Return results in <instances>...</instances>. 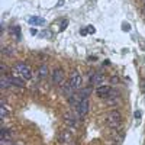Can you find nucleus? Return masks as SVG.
<instances>
[{"instance_id": "nucleus-1", "label": "nucleus", "mask_w": 145, "mask_h": 145, "mask_svg": "<svg viewBox=\"0 0 145 145\" xmlns=\"http://www.w3.org/2000/svg\"><path fill=\"white\" fill-rule=\"evenodd\" d=\"M68 81H70V84L72 86V89H74V90H81L83 89V77H81V74H80L77 70L71 72Z\"/></svg>"}, {"instance_id": "nucleus-2", "label": "nucleus", "mask_w": 145, "mask_h": 145, "mask_svg": "<svg viewBox=\"0 0 145 145\" xmlns=\"http://www.w3.org/2000/svg\"><path fill=\"white\" fill-rule=\"evenodd\" d=\"M16 72L22 77V78H25V80H31L32 78V71L31 68L26 65V64H23V63H18L16 67H15Z\"/></svg>"}, {"instance_id": "nucleus-3", "label": "nucleus", "mask_w": 145, "mask_h": 145, "mask_svg": "<svg viewBox=\"0 0 145 145\" xmlns=\"http://www.w3.org/2000/svg\"><path fill=\"white\" fill-rule=\"evenodd\" d=\"M120 120H122V116H120L119 112L112 110V112L107 113V123H109V126H112V128L119 126L120 125Z\"/></svg>"}, {"instance_id": "nucleus-4", "label": "nucleus", "mask_w": 145, "mask_h": 145, "mask_svg": "<svg viewBox=\"0 0 145 145\" xmlns=\"http://www.w3.org/2000/svg\"><path fill=\"white\" fill-rule=\"evenodd\" d=\"M76 110H77V115H78L80 118L86 116V115L89 113V110H90V102H89V99L78 102V103H77V107H76Z\"/></svg>"}, {"instance_id": "nucleus-5", "label": "nucleus", "mask_w": 145, "mask_h": 145, "mask_svg": "<svg viewBox=\"0 0 145 145\" xmlns=\"http://www.w3.org/2000/svg\"><path fill=\"white\" fill-rule=\"evenodd\" d=\"M52 84H61L64 81V70L63 68H55L51 74Z\"/></svg>"}, {"instance_id": "nucleus-6", "label": "nucleus", "mask_w": 145, "mask_h": 145, "mask_svg": "<svg viewBox=\"0 0 145 145\" xmlns=\"http://www.w3.org/2000/svg\"><path fill=\"white\" fill-rule=\"evenodd\" d=\"M96 93H97V96H100V97H110L112 94V89L110 86H99L97 89H96Z\"/></svg>"}, {"instance_id": "nucleus-7", "label": "nucleus", "mask_w": 145, "mask_h": 145, "mask_svg": "<svg viewBox=\"0 0 145 145\" xmlns=\"http://www.w3.org/2000/svg\"><path fill=\"white\" fill-rule=\"evenodd\" d=\"M12 86V81H10V77L7 74H2V78H0V87L3 90H6L7 87Z\"/></svg>"}, {"instance_id": "nucleus-8", "label": "nucleus", "mask_w": 145, "mask_h": 145, "mask_svg": "<svg viewBox=\"0 0 145 145\" xmlns=\"http://www.w3.org/2000/svg\"><path fill=\"white\" fill-rule=\"evenodd\" d=\"M103 80H105V77L102 74H99V72H94V74L90 77V83L91 84H102Z\"/></svg>"}, {"instance_id": "nucleus-9", "label": "nucleus", "mask_w": 145, "mask_h": 145, "mask_svg": "<svg viewBox=\"0 0 145 145\" xmlns=\"http://www.w3.org/2000/svg\"><path fill=\"white\" fill-rule=\"evenodd\" d=\"M10 81L13 86H18V87H25V78H22V77H10Z\"/></svg>"}, {"instance_id": "nucleus-10", "label": "nucleus", "mask_w": 145, "mask_h": 145, "mask_svg": "<svg viewBox=\"0 0 145 145\" xmlns=\"http://www.w3.org/2000/svg\"><path fill=\"white\" fill-rule=\"evenodd\" d=\"M63 91L65 96H72V91H74V89H72V86L70 84V81H67L65 84H63Z\"/></svg>"}, {"instance_id": "nucleus-11", "label": "nucleus", "mask_w": 145, "mask_h": 145, "mask_svg": "<svg viewBox=\"0 0 145 145\" xmlns=\"http://www.w3.org/2000/svg\"><path fill=\"white\" fill-rule=\"evenodd\" d=\"M29 23H31V25L38 26V25H44L45 20L42 18H38V16H32V18H29Z\"/></svg>"}, {"instance_id": "nucleus-12", "label": "nucleus", "mask_w": 145, "mask_h": 145, "mask_svg": "<svg viewBox=\"0 0 145 145\" xmlns=\"http://www.w3.org/2000/svg\"><path fill=\"white\" fill-rule=\"evenodd\" d=\"M0 139H12V131L3 128L0 131Z\"/></svg>"}, {"instance_id": "nucleus-13", "label": "nucleus", "mask_w": 145, "mask_h": 145, "mask_svg": "<svg viewBox=\"0 0 145 145\" xmlns=\"http://www.w3.org/2000/svg\"><path fill=\"white\" fill-rule=\"evenodd\" d=\"M38 72H39V77H41V78H45V77L48 76V67H46V64H42V65L39 67Z\"/></svg>"}, {"instance_id": "nucleus-14", "label": "nucleus", "mask_w": 145, "mask_h": 145, "mask_svg": "<svg viewBox=\"0 0 145 145\" xmlns=\"http://www.w3.org/2000/svg\"><path fill=\"white\" fill-rule=\"evenodd\" d=\"M6 115H7V107H6L5 102L2 100V106H0V118H2V119H6Z\"/></svg>"}, {"instance_id": "nucleus-15", "label": "nucleus", "mask_w": 145, "mask_h": 145, "mask_svg": "<svg viewBox=\"0 0 145 145\" xmlns=\"http://www.w3.org/2000/svg\"><path fill=\"white\" fill-rule=\"evenodd\" d=\"M10 32H12V33H13V35L16 36V38H18V39L20 38V26H13V28H12V29H10Z\"/></svg>"}, {"instance_id": "nucleus-16", "label": "nucleus", "mask_w": 145, "mask_h": 145, "mask_svg": "<svg viewBox=\"0 0 145 145\" xmlns=\"http://www.w3.org/2000/svg\"><path fill=\"white\" fill-rule=\"evenodd\" d=\"M3 54L12 55V54H13V48H5V50H3Z\"/></svg>"}, {"instance_id": "nucleus-17", "label": "nucleus", "mask_w": 145, "mask_h": 145, "mask_svg": "<svg viewBox=\"0 0 145 145\" xmlns=\"http://www.w3.org/2000/svg\"><path fill=\"white\" fill-rule=\"evenodd\" d=\"M122 29L129 32V31H131V25H129V23H123V25H122Z\"/></svg>"}, {"instance_id": "nucleus-18", "label": "nucleus", "mask_w": 145, "mask_h": 145, "mask_svg": "<svg viewBox=\"0 0 145 145\" xmlns=\"http://www.w3.org/2000/svg\"><path fill=\"white\" fill-rule=\"evenodd\" d=\"M67 23H68V22H67V20H64V22L61 23V28H59V31H64V29L67 28Z\"/></svg>"}, {"instance_id": "nucleus-19", "label": "nucleus", "mask_w": 145, "mask_h": 145, "mask_svg": "<svg viewBox=\"0 0 145 145\" xmlns=\"http://www.w3.org/2000/svg\"><path fill=\"white\" fill-rule=\"evenodd\" d=\"M87 31H89V33H94L96 32V29L93 26H87Z\"/></svg>"}, {"instance_id": "nucleus-20", "label": "nucleus", "mask_w": 145, "mask_h": 145, "mask_svg": "<svg viewBox=\"0 0 145 145\" xmlns=\"http://www.w3.org/2000/svg\"><path fill=\"white\" fill-rule=\"evenodd\" d=\"M141 116H142V115H141V112H139V110H137V112H135V118H137V119H141Z\"/></svg>"}, {"instance_id": "nucleus-21", "label": "nucleus", "mask_w": 145, "mask_h": 145, "mask_svg": "<svg viewBox=\"0 0 145 145\" xmlns=\"http://www.w3.org/2000/svg\"><path fill=\"white\" fill-rule=\"evenodd\" d=\"M80 33H81V35H87V33H89L87 28H86V29H81V31H80Z\"/></svg>"}, {"instance_id": "nucleus-22", "label": "nucleus", "mask_w": 145, "mask_h": 145, "mask_svg": "<svg viewBox=\"0 0 145 145\" xmlns=\"http://www.w3.org/2000/svg\"><path fill=\"white\" fill-rule=\"evenodd\" d=\"M36 33H38V31H36V29H31V35H36Z\"/></svg>"}, {"instance_id": "nucleus-23", "label": "nucleus", "mask_w": 145, "mask_h": 145, "mask_svg": "<svg viewBox=\"0 0 145 145\" xmlns=\"http://www.w3.org/2000/svg\"><path fill=\"white\" fill-rule=\"evenodd\" d=\"M13 145H18V144H13Z\"/></svg>"}, {"instance_id": "nucleus-24", "label": "nucleus", "mask_w": 145, "mask_h": 145, "mask_svg": "<svg viewBox=\"0 0 145 145\" xmlns=\"http://www.w3.org/2000/svg\"><path fill=\"white\" fill-rule=\"evenodd\" d=\"M144 2H145V0H144Z\"/></svg>"}]
</instances>
